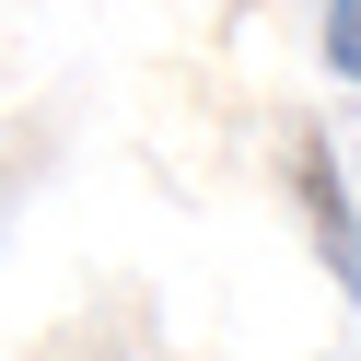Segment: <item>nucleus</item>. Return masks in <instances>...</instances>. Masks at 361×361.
Listing matches in <instances>:
<instances>
[{"label":"nucleus","mask_w":361,"mask_h":361,"mask_svg":"<svg viewBox=\"0 0 361 361\" xmlns=\"http://www.w3.org/2000/svg\"><path fill=\"white\" fill-rule=\"evenodd\" d=\"M291 198H303V233H314V257H326V280L361 291V210H350V187H338L326 128H291Z\"/></svg>","instance_id":"obj_1"},{"label":"nucleus","mask_w":361,"mask_h":361,"mask_svg":"<svg viewBox=\"0 0 361 361\" xmlns=\"http://www.w3.org/2000/svg\"><path fill=\"white\" fill-rule=\"evenodd\" d=\"M326 71L361 82V0H326Z\"/></svg>","instance_id":"obj_2"}]
</instances>
